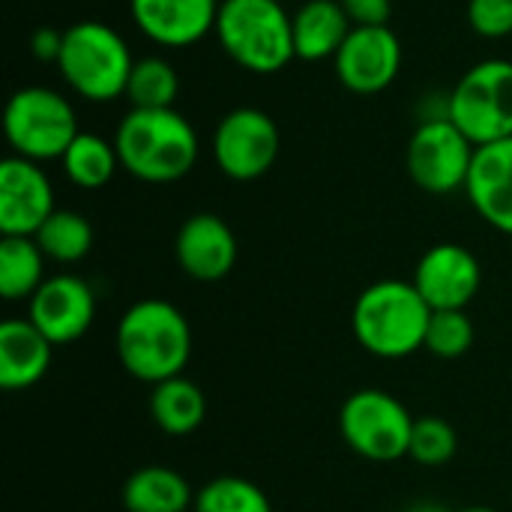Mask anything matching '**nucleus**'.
<instances>
[{
    "label": "nucleus",
    "instance_id": "obj_31",
    "mask_svg": "<svg viewBox=\"0 0 512 512\" xmlns=\"http://www.w3.org/2000/svg\"><path fill=\"white\" fill-rule=\"evenodd\" d=\"M30 48L39 60H54L60 57V48H63V30H51V27H39L30 39Z\"/></svg>",
    "mask_w": 512,
    "mask_h": 512
},
{
    "label": "nucleus",
    "instance_id": "obj_7",
    "mask_svg": "<svg viewBox=\"0 0 512 512\" xmlns=\"http://www.w3.org/2000/svg\"><path fill=\"white\" fill-rule=\"evenodd\" d=\"M450 120L474 147L512 138V63L483 60L471 66L450 93Z\"/></svg>",
    "mask_w": 512,
    "mask_h": 512
},
{
    "label": "nucleus",
    "instance_id": "obj_27",
    "mask_svg": "<svg viewBox=\"0 0 512 512\" xmlns=\"http://www.w3.org/2000/svg\"><path fill=\"white\" fill-rule=\"evenodd\" d=\"M459 450V435L444 417H417L411 432V450L408 456L423 468H441L447 465Z\"/></svg>",
    "mask_w": 512,
    "mask_h": 512
},
{
    "label": "nucleus",
    "instance_id": "obj_35",
    "mask_svg": "<svg viewBox=\"0 0 512 512\" xmlns=\"http://www.w3.org/2000/svg\"><path fill=\"white\" fill-rule=\"evenodd\" d=\"M279 3H285V0H279Z\"/></svg>",
    "mask_w": 512,
    "mask_h": 512
},
{
    "label": "nucleus",
    "instance_id": "obj_22",
    "mask_svg": "<svg viewBox=\"0 0 512 512\" xmlns=\"http://www.w3.org/2000/svg\"><path fill=\"white\" fill-rule=\"evenodd\" d=\"M45 282V255L33 237L0 240V294L3 300H30Z\"/></svg>",
    "mask_w": 512,
    "mask_h": 512
},
{
    "label": "nucleus",
    "instance_id": "obj_28",
    "mask_svg": "<svg viewBox=\"0 0 512 512\" xmlns=\"http://www.w3.org/2000/svg\"><path fill=\"white\" fill-rule=\"evenodd\" d=\"M474 345V321L465 309H444L432 312L429 330H426V351H432L441 360H459Z\"/></svg>",
    "mask_w": 512,
    "mask_h": 512
},
{
    "label": "nucleus",
    "instance_id": "obj_20",
    "mask_svg": "<svg viewBox=\"0 0 512 512\" xmlns=\"http://www.w3.org/2000/svg\"><path fill=\"white\" fill-rule=\"evenodd\" d=\"M123 507L126 512H186L195 507V495L183 474L165 465H147L126 480Z\"/></svg>",
    "mask_w": 512,
    "mask_h": 512
},
{
    "label": "nucleus",
    "instance_id": "obj_6",
    "mask_svg": "<svg viewBox=\"0 0 512 512\" xmlns=\"http://www.w3.org/2000/svg\"><path fill=\"white\" fill-rule=\"evenodd\" d=\"M3 132L12 156L42 165L48 159H63L81 129L78 114L63 93L51 87H21L6 102Z\"/></svg>",
    "mask_w": 512,
    "mask_h": 512
},
{
    "label": "nucleus",
    "instance_id": "obj_32",
    "mask_svg": "<svg viewBox=\"0 0 512 512\" xmlns=\"http://www.w3.org/2000/svg\"><path fill=\"white\" fill-rule=\"evenodd\" d=\"M405 512H450L447 507H441V504H414V507H408Z\"/></svg>",
    "mask_w": 512,
    "mask_h": 512
},
{
    "label": "nucleus",
    "instance_id": "obj_24",
    "mask_svg": "<svg viewBox=\"0 0 512 512\" xmlns=\"http://www.w3.org/2000/svg\"><path fill=\"white\" fill-rule=\"evenodd\" d=\"M42 255L57 264H78L93 249V225L75 210H54L48 222L33 234Z\"/></svg>",
    "mask_w": 512,
    "mask_h": 512
},
{
    "label": "nucleus",
    "instance_id": "obj_18",
    "mask_svg": "<svg viewBox=\"0 0 512 512\" xmlns=\"http://www.w3.org/2000/svg\"><path fill=\"white\" fill-rule=\"evenodd\" d=\"M51 342L27 318H9L0 324V387L27 390L39 384L51 369Z\"/></svg>",
    "mask_w": 512,
    "mask_h": 512
},
{
    "label": "nucleus",
    "instance_id": "obj_33",
    "mask_svg": "<svg viewBox=\"0 0 512 512\" xmlns=\"http://www.w3.org/2000/svg\"><path fill=\"white\" fill-rule=\"evenodd\" d=\"M459 512H498L495 507H465V510Z\"/></svg>",
    "mask_w": 512,
    "mask_h": 512
},
{
    "label": "nucleus",
    "instance_id": "obj_25",
    "mask_svg": "<svg viewBox=\"0 0 512 512\" xmlns=\"http://www.w3.org/2000/svg\"><path fill=\"white\" fill-rule=\"evenodd\" d=\"M180 93V75L165 57L135 60L126 84V99L132 108H174Z\"/></svg>",
    "mask_w": 512,
    "mask_h": 512
},
{
    "label": "nucleus",
    "instance_id": "obj_11",
    "mask_svg": "<svg viewBox=\"0 0 512 512\" xmlns=\"http://www.w3.org/2000/svg\"><path fill=\"white\" fill-rule=\"evenodd\" d=\"M336 60L339 81L357 96L384 93L402 69V42L384 27H351Z\"/></svg>",
    "mask_w": 512,
    "mask_h": 512
},
{
    "label": "nucleus",
    "instance_id": "obj_4",
    "mask_svg": "<svg viewBox=\"0 0 512 512\" xmlns=\"http://www.w3.org/2000/svg\"><path fill=\"white\" fill-rule=\"evenodd\" d=\"M213 33L225 54L255 75L282 72L297 57L291 15L279 0H222Z\"/></svg>",
    "mask_w": 512,
    "mask_h": 512
},
{
    "label": "nucleus",
    "instance_id": "obj_13",
    "mask_svg": "<svg viewBox=\"0 0 512 512\" xmlns=\"http://www.w3.org/2000/svg\"><path fill=\"white\" fill-rule=\"evenodd\" d=\"M480 285L483 267L477 255L459 243L432 246L414 270V288L432 312L468 309V303L480 294Z\"/></svg>",
    "mask_w": 512,
    "mask_h": 512
},
{
    "label": "nucleus",
    "instance_id": "obj_2",
    "mask_svg": "<svg viewBox=\"0 0 512 512\" xmlns=\"http://www.w3.org/2000/svg\"><path fill=\"white\" fill-rule=\"evenodd\" d=\"M114 345L120 366L132 378L162 384L183 375L192 357V327L174 303L147 297L126 309L117 324Z\"/></svg>",
    "mask_w": 512,
    "mask_h": 512
},
{
    "label": "nucleus",
    "instance_id": "obj_14",
    "mask_svg": "<svg viewBox=\"0 0 512 512\" xmlns=\"http://www.w3.org/2000/svg\"><path fill=\"white\" fill-rule=\"evenodd\" d=\"M27 318L51 345H69L90 330L96 318V294L84 279L72 273L48 276L30 297Z\"/></svg>",
    "mask_w": 512,
    "mask_h": 512
},
{
    "label": "nucleus",
    "instance_id": "obj_16",
    "mask_svg": "<svg viewBox=\"0 0 512 512\" xmlns=\"http://www.w3.org/2000/svg\"><path fill=\"white\" fill-rule=\"evenodd\" d=\"M177 264L195 282H219L237 264V237L216 213H195L177 231Z\"/></svg>",
    "mask_w": 512,
    "mask_h": 512
},
{
    "label": "nucleus",
    "instance_id": "obj_23",
    "mask_svg": "<svg viewBox=\"0 0 512 512\" xmlns=\"http://www.w3.org/2000/svg\"><path fill=\"white\" fill-rule=\"evenodd\" d=\"M60 165H63L66 180L75 183L78 189H102L117 174L120 156H117L114 141L93 135V132H78V138L63 153Z\"/></svg>",
    "mask_w": 512,
    "mask_h": 512
},
{
    "label": "nucleus",
    "instance_id": "obj_34",
    "mask_svg": "<svg viewBox=\"0 0 512 512\" xmlns=\"http://www.w3.org/2000/svg\"><path fill=\"white\" fill-rule=\"evenodd\" d=\"M186 512H195V507H192V510H186Z\"/></svg>",
    "mask_w": 512,
    "mask_h": 512
},
{
    "label": "nucleus",
    "instance_id": "obj_10",
    "mask_svg": "<svg viewBox=\"0 0 512 512\" xmlns=\"http://www.w3.org/2000/svg\"><path fill=\"white\" fill-rule=\"evenodd\" d=\"M279 156V126L261 108L240 105L213 129V159L237 183L264 177Z\"/></svg>",
    "mask_w": 512,
    "mask_h": 512
},
{
    "label": "nucleus",
    "instance_id": "obj_26",
    "mask_svg": "<svg viewBox=\"0 0 512 512\" xmlns=\"http://www.w3.org/2000/svg\"><path fill=\"white\" fill-rule=\"evenodd\" d=\"M195 512H273V504L252 480L216 477L198 489Z\"/></svg>",
    "mask_w": 512,
    "mask_h": 512
},
{
    "label": "nucleus",
    "instance_id": "obj_3",
    "mask_svg": "<svg viewBox=\"0 0 512 512\" xmlns=\"http://www.w3.org/2000/svg\"><path fill=\"white\" fill-rule=\"evenodd\" d=\"M432 321V309L414 288V282L384 279L369 285L351 312V327L357 342L381 357L402 360L426 348V330Z\"/></svg>",
    "mask_w": 512,
    "mask_h": 512
},
{
    "label": "nucleus",
    "instance_id": "obj_17",
    "mask_svg": "<svg viewBox=\"0 0 512 512\" xmlns=\"http://www.w3.org/2000/svg\"><path fill=\"white\" fill-rule=\"evenodd\" d=\"M465 192L495 231L512 237V138L477 147Z\"/></svg>",
    "mask_w": 512,
    "mask_h": 512
},
{
    "label": "nucleus",
    "instance_id": "obj_15",
    "mask_svg": "<svg viewBox=\"0 0 512 512\" xmlns=\"http://www.w3.org/2000/svg\"><path fill=\"white\" fill-rule=\"evenodd\" d=\"M222 0H129L135 27L156 45L186 48L216 30Z\"/></svg>",
    "mask_w": 512,
    "mask_h": 512
},
{
    "label": "nucleus",
    "instance_id": "obj_1",
    "mask_svg": "<svg viewBox=\"0 0 512 512\" xmlns=\"http://www.w3.org/2000/svg\"><path fill=\"white\" fill-rule=\"evenodd\" d=\"M114 147L120 168L141 183L183 180L198 162V132L177 108H129Z\"/></svg>",
    "mask_w": 512,
    "mask_h": 512
},
{
    "label": "nucleus",
    "instance_id": "obj_12",
    "mask_svg": "<svg viewBox=\"0 0 512 512\" xmlns=\"http://www.w3.org/2000/svg\"><path fill=\"white\" fill-rule=\"evenodd\" d=\"M54 186L39 162L9 156L0 162V234L33 237L54 213Z\"/></svg>",
    "mask_w": 512,
    "mask_h": 512
},
{
    "label": "nucleus",
    "instance_id": "obj_29",
    "mask_svg": "<svg viewBox=\"0 0 512 512\" xmlns=\"http://www.w3.org/2000/svg\"><path fill=\"white\" fill-rule=\"evenodd\" d=\"M468 24L477 36L504 39L512 33V0H468Z\"/></svg>",
    "mask_w": 512,
    "mask_h": 512
},
{
    "label": "nucleus",
    "instance_id": "obj_8",
    "mask_svg": "<svg viewBox=\"0 0 512 512\" xmlns=\"http://www.w3.org/2000/svg\"><path fill=\"white\" fill-rule=\"evenodd\" d=\"M414 420L408 408L384 390H357L345 399L339 429L345 444L369 462H399L411 450Z\"/></svg>",
    "mask_w": 512,
    "mask_h": 512
},
{
    "label": "nucleus",
    "instance_id": "obj_21",
    "mask_svg": "<svg viewBox=\"0 0 512 512\" xmlns=\"http://www.w3.org/2000/svg\"><path fill=\"white\" fill-rule=\"evenodd\" d=\"M150 414H153V423L165 435L183 438V435H192L204 423L207 399L195 381L177 375V378H168L162 384H153Z\"/></svg>",
    "mask_w": 512,
    "mask_h": 512
},
{
    "label": "nucleus",
    "instance_id": "obj_30",
    "mask_svg": "<svg viewBox=\"0 0 512 512\" xmlns=\"http://www.w3.org/2000/svg\"><path fill=\"white\" fill-rule=\"evenodd\" d=\"M354 27H384L393 12V0H339Z\"/></svg>",
    "mask_w": 512,
    "mask_h": 512
},
{
    "label": "nucleus",
    "instance_id": "obj_19",
    "mask_svg": "<svg viewBox=\"0 0 512 512\" xmlns=\"http://www.w3.org/2000/svg\"><path fill=\"white\" fill-rule=\"evenodd\" d=\"M351 21L339 0H306L291 15L294 54L300 60H327L336 57L342 42L351 33Z\"/></svg>",
    "mask_w": 512,
    "mask_h": 512
},
{
    "label": "nucleus",
    "instance_id": "obj_9",
    "mask_svg": "<svg viewBox=\"0 0 512 512\" xmlns=\"http://www.w3.org/2000/svg\"><path fill=\"white\" fill-rule=\"evenodd\" d=\"M474 153L477 147L471 144V138L450 117H438V120H423L414 129L408 141L405 165L411 180L423 192L450 195L456 189H465L474 165Z\"/></svg>",
    "mask_w": 512,
    "mask_h": 512
},
{
    "label": "nucleus",
    "instance_id": "obj_5",
    "mask_svg": "<svg viewBox=\"0 0 512 512\" xmlns=\"http://www.w3.org/2000/svg\"><path fill=\"white\" fill-rule=\"evenodd\" d=\"M135 57L126 39L105 21H78L63 30L57 69L63 81L87 102H114L126 96Z\"/></svg>",
    "mask_w": 512,
    "mask_h": 512
}]
</instances>
